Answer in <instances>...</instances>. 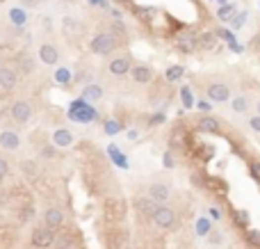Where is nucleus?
Segmentation results:
<instances>
[{"instance_id": "423d86ee", "label": "nucleus", "mask_w": 260, "mask_h": 249, "mask_svg": "<svg viewBox=\"0 0 260 249\" xmlns=\"http://www.w3.org/2000/svg\"><path fill=\"white\" fill-rule=\"evenodd\" d=\"M169 195H172V190H169V185L167 183H153L151 188H148V199H153L158 206H165Z\"/></svg>"}, {"instance_id": "6e6552de", "label": "nucleus", "mask_w": 260, "mask_h": 249, "mask_svg": "<svg viewBox=\"0 0 260 249\" xmlns=\"http://www.w3.org/2000/svg\"><path fill=\"white\" fill-rule=\"evenodd\" d=\"M130 73H132V80H135L137 85H146L153 80V69L146 64H137L130 69Z\"/></svg>"}, {"instance_id": "f8f14e48", "label": "nucleus", "mask_w": 260, "mask_h": 249, "mask_svg": "<svg viewBox=\"0 0 260 249\" xmlns=\"http://www.w3.org/2000/svg\"><path fill=\"white\" fill-rule=\"evenodd\" d=\"M18 83V73L14 69H0V89L2 92H12Z\"/></svg>"}, {"instance_id": "9d476101", "label": "nucleus", "mask_w": 260, "mask_h": 249, "mask_svg": "<svg viewBox=\"0 0 260 249\" xmlns=\"http://www.w3.org/2000/svg\"><path fill=\"white\" fill-rule=\"evenodd\" d=\"M0 147L5 151H16L21 147V137H18L16 131H2L0 133Z\"/></svg>"}, {"instance_id": "5701e85b", "label": "nucleus", "mask_w": 260, "mask_h": 249, "mask_svg": "<svg viewBox=\"0 0 260 249\" xmlns=\"http://www.w3.org/2000/svg\"><path fill=\"white\" fill-rule=\"evenodd\" d=\"M18 66H21V71H23V73H32V71H35V62H32L30 57H25V55H23V57H18Z\"/></svg>"}, {"instance_id": "6ab92c4d", "label": "nucleus", "mask_w": 260, "mask_h": 249, "mask_svg": "<svg viewBox=\"0 0 260 249\" xmlns=\"http://www.w3.org/2000/svg\"><path fill=\"white\" fill-rule=\"evenodd\" d=\"M231 107H233V112L237 114H244L249 110V101H247V96H235L231 101Z\"/></svg>"}, {"instance_id": "c85d7f7f", "label": "nucleus", "mask_w": 260, "mask_h": 249, "mask_svg": "<svg viewBox=\"0 0 260 249\" xmlns=\"http://www.w3.org/2000/svg\"><path fill=\"white\" fill-rule=\"evenodd\" d=\"M180 140H183V133H180V131H173V133H172V147L178 149V147H180Z\"/></svg>"}, {"instance_id": "9b49d317", "label": "nucleus", "mask_w": 260, "mask_h": 249, "mask_svg": "<svg viewBox=\"0 0 260 249\" xmlns=\"http://www.w3.org/2000/svg\"><path fill=\"white\" fill-rule=\"evenodd\" d=\"M130 62L126 57H114L110 64H107V71L112 73V76H117V78H124L126 73H130Z\"/></svg>"}, {"instance_id": "ea45409f", "label": "nucleus", "mask_w": 260, "mask_h": 249, "mask_svg": "<svg viewBox=\"0 0 260 249\" xmlns=\"http://www.w3.org/2000/svg\"><path fill=\"white\" fill-rule=\"evenodd\" d=\"M117 2H130V0H117Z\"/></svg>"}, {"instance_id": "72a5a7b5", "label": "nucleus", "mask_w": 260, "mask_h": 249, "mask_svg": "<svg viewBox=\"0 0 260 249\" xmlns=\"http://www.w3.org/2000/svg\"><path fill=\"white\" fill-rule=\"evenodd\" d=\"M199 110H201V112H210L213 105H210V101H199Z\"/></svg>"}, {"instance_id": "ddd939ff", "label": "nucleus", "mask_w": 260, "mask_h": 249, "mask_svg": "<svg viewBox=\"0 0 260 249\" xmlns=\"http://www.w3.org/2000/svg\"><path fill=\"white\" fill-rule=\"evenodd\" d=\"M53 144L59 149H69L73 144V135L71 131H66V128H57V131L53 133Z\"/></svg>"}, {"instance_id": "dca6fc26", "label": "nucleus", "mask_w": 260, "mask_h": 249, "mask_svg": "<svg viewBox=\"0 0 260 249\" xmlns=\"http://www.w3.org/2000/svg\"><path fill=\"white\" fill-rule=\"evenodd\" d=\"M196 46H201L203 50H213V48L217 46V37H215V32H203V35H199Z\"/></svg>"}, {"instance_id": "20e7f679", "label": "nucleus", "mask_w": 260, "mask_h": 249, "mask_svg": "<svg viewBox=\"0 0 260 249\" xmlns=\"http://www.w3.org/2000/svg\"><path fill=\"white\" fill-rule=\"evenodd\" d=\"M55 243V233L48 229V226H37L35 231H32V245L39 249H46Z\"/></svg>"}, {"instance_id": "a211bd4d", "label": "nucleus", "mask_w": 260, "mask_h": 249, "mask_svg": "<svg viewBox=\"0 0 260 249\" xmlns=\"http://www.w3.org/2000/svg\"><path fill=\"white\" fill-rule=\"evenodd\" d=\"M101 96H103L101 85H87V87H85V99H87V101H98Z\"/></svg>"}, {"instance_id": "f3484780", "label": "nucleus", "mask_w": 260, "mask_h": 249, "mask_svg": "<svg viewBox=\"0 0 260 249\" xmlns=\"http://www.w3.org/2000/svg\"><path fill=\"white\" fill-rule=\"evenodd\" d=\"M178 48L183 50V53H192L196 48V39H194V35H180L178 37Z\"/></svg>"}, {"instance_id": "39448f33", "label": "nucleus", "mask_w": 260, "mask_h": 249, "mask_svg": "<svg viewBox=\"0 0 260 249\" xmlns=\"http://www.w3.org/2000/svg\"><path fill=\"white\" fill-rule=\"evenodd\" d=\"M208 101H213V103H224L231 99V89H228V85L224 83H213V85H208Z\"/></svg>"}, {"instance_id": "4468645a", "label": "nucleus", "mask_w": 260, "mask_h": 249, "mask_svg": "<svg viewBox=\"0 0 260 249\" xmlns=\"http://www.w3.org/2000/svg\"><path fill=\"white\" fill-rule=\"evenodd\" d=\"M124 213H126L124 199H110V201H107V215H112L114 220H121Z\"/></svg>"}, {"instance_id": "2eb2a0df", "label": "nucleus", "mask_w": 260, "mask_h": 249, "mask_svg": "<svg viewBox=\"0 0 260 249\" xmlns=\"http://www.w3.org/2000/svg\"><path fill=\"white\" fill-rule=\"evenodd\" d=\"M135 208L137 210H139V213L142 215H153L155 213V208H158V203L153 201V199H148V197H139V199H137L135 201Z\"/></svg>"}, {"instance_id": "b1692460", "label": "nucleus", "mask_w": 260, "mask_h": 249, "mask_svg": "<svg viewBox=\"0 0 260 249\" xmlns=\"http://www.w3.org/2000/svg\"><path fill=\"white\" fill-rule=\"evenodd\" d=\"M69 243H71V238L66 236V233H62V236H55L53 245H57V249H66V247H69Z\"/></svg>"}, {"instance_id": "f257e3e1", "label": "nucleus", "mask_w": 260, "mask_h": 249, "mask_svg": "<svg viewBox=\"0 0 260 249\" xmlns=\"http://www.w3.org/2000/svg\"><path fill=\"white\" fill-rule=\"evenodd\" d=\"M91 50H94L96 55H110L117 48V42H114V37L110 35V32H98V35L91 39Z\"/></svg>"}, {"instance_id": "7ed1b4c3", "label": "nucleus", "mask_w": 260, "mask_h": 249, "mask_svg": "<svg viewBox=\"0 0 260 249\" xmlns=\"http://www.w3.org/2000/svg\"><path fill=\"white\" fill-rule=\"evenodd\" d=\"M9 114H12V119L18 126H25L30 119H32V105H30L28 101H14Z\"/></svg>"}, {"instance_id": "393cba45", "label": "nucleus", "mask_w": 260, "mask_h": 249, "mask_svg": "<svg viewBox=\"0 0 260 249\" xmlns=\"http://www.w3.org/2000/svg\"><path fill=\"white\" fill-rule=\"evenodd\" d=\"M208 243L213 245V247H219V245L224 243V233H219V231H213V233H210V238H208Z\"/></svg>"}, {"instance_id": "0eeeda50", "label": "nucleus", "mask_w": 260, "mask_h": 249, "mask_svg": "<svg viewBox=\"0 0 260 249\" xmlns=\"http://www.w3.org/2000/svg\"><path fill=\"white\" fill-rule=\"evenodd\" d=\"M62 224H64V213L59 208H48L43 213V226H48L50 231H57Z\"/></svg>"}, {"instance_id": "a19ab883", "label": "nucleus", "mask_w": 260, "mask_h": 249, "mask_svg": "<svg viewBox=\"0 0 260 249\" xmlns=\"http://www.w3.org/2000/svg\"><path fill=\"white\" fill-rule=\"evenodd\" d=\"M258 114H260V101H258Z\"/></svg>"}, {"instance_id": "4c0bfd02", "label": "nucleus", "mask_w": 260, "mask_h": 249, "mask_svg": "<svg viewBox=\"0 0 260 249\" xmlns=\"http://www.w3.org/2000/svg\"><path fill=\"white\" fill-rule=\"evenodd\" d=\"M165 165L167 167H173V162H172V158H169V155H165Z\"/></svg>"}, {"instance_id": "f03ea898", "label": "nucleus", "mask_w": 260, "mask_h": 249, "mask_svg": "<svg viewBox=\"0 0 260 249\" xmlns=\"http://www.w3.org/2000/svg\"><path fill=\"white\" fill-rule=\"evenodd\" d=\"M151 220L158 229H172L176 224V213H173V208L169 206H158L155 208V213L151 215Z\"/></svg>"}, {"instance_id": "58836bf2", "label": "nucleus", "mask_w": 260, "mask_h": 249, "mask_svg": "<svg viewBox=\"0 0 260 249\" xmlns=\"http://www.w3.org/2000/svg\"><path fill=\"white\" fill-rule=\"evenodd\" d=\"M91 5H105V0H89Z\"/></svg>"}, {"instance_id": "7c9ffc66", "label": "nucleus", "mask_w": 260, "mask_h": 249, "mask_svg": "<svg viewBox=\"0 0 260 249\" xmlns=\"http://www.w3.org/2000/svg\"><path fill=\"white\" fill-rule=\"evenodd\" d=\"M249 126H251L256 133H260V114H256V117L249 119Z\"/></svg>"}, {"instance_id": "2f4dec72", "label": "nucleus", "mask_w": 260, "mask_h": 249, "mask_svg": "<svg viewBox=\"0 0 260 249\" xmlns=\"http://www.w3.org/2000/svg\"><path fill=\"white\" fill-rule=\"evenodd\" d=\"M32 215H35V210H32V208H23V210H21V220L30 222V220H32Z\"/></svg>"}, {"instance_id": "473e14b6", "label": "nucleus", "mask_w": 260, "mask_h": 249, "mask_svg": "<svg viewBox=\"0 0 260 249\" xmlns=\"http://www.w3.org/2000/svg\"><path fill=\"white\" fill-rule=\"evenodd\" d=\"M180 71H183L180 66H172V69H169V78H172V80H176V78H180Z\"/></svg>"}, {"instance_id": "aec40b11", "label": "nucleus", "mask_w": 260, "mask_h": 249, "mask_svg": "<svg viewBox=\"0 0 260 249\" xmlns=\"http://www.w3.org/2000/svg\"><path fill=\"white\" fill-rule=\"evenodd\" d=\"M199 128H201L203 133H215L219 128V121L213 117H203L201 121H199Z\"/></svg>"}, {"instance_id": "c756f323", "label": "nucleus", "mask_w": 260, "mask_h": 249, "mask_svg": "<svg viewBox=\"0 0 260 249\" xmlns=\"http://www.w3.org/2000/svg\"><path fill=\"white\" fill-rule=\"evenodd\" d=\"M244 21H247V14H235V18H233V28H242Z\"/></svg>"}, {"instance_id": "1a4fd4ad", "label": "nucleus", "mask_w": 260, "mask_h": 249, "mask_svg": "<svg viewBox=\"0 0 260 249\" xmlns=\"http://www.w3.org/2000/svg\"><path fill=\"white\" fill-rule=\"evenodd\" d=\"M39 59H42L43 64H48V66L57 64V59H59L57 48H55L53 44H42V46H39Z\"/></svg>"}, {"instance_id": "412c9836", "label": "nucleus", "mask_w": 260, "mask_h": 249, "mask_svg": "<svg viewBox=\"0 0 260 249\" xmlns=\"http://www.w3.org/2000/svg\"><path fill=\"white\" fill-rule=\"evenodd\" d=\"M110 249H130L128 238H126L124 233H119V236L112 240V245H110Z\"/></svg>"}, {"instance_id": "e433bc0d", "label": "nucleus", "mask_w": 260, "mask_h": 249, "mask_svg": "<svg viewBox=\"0 0 260 249\" xmlns=\"http://www.w3.org/2000/svg\"><path fill=\"white\" fill-rule=\"evenodd\" d=\"M208 231V222H199V233H206Z\"/></svg>"}, {"instance_id": "f704fd0d", "label": "nucleus", "mask_w": 260, "mask_h": 249, "mask_svg": "<svg viewBox=\"0 0 260 249\" xmlns=\"http://www.w3.org/2000/svg\"><path fill=\"white\" fill-rule=\"evenodd\" d=\"M107 133H117L119 131V124L117 121H107V128H105Z\"/></svg>"}, {"instance_id": "bb28decb", "label": "nucleus", "mask_w": 260, "mask_h": 249, "mask_svg": "<svg viewBox=\"0 0 260 249\" xmlns=\"http://www.w3.org/2000/svg\"><path fill=\"white\" fill-rule=\"evenodd\" d=\"M7 174H9V162H7L5 158H0V181H2Z\"/></svg>"}, {"instance_id": "a878e982", "label": "nucleus", "mask_w": 260, "mask_h": 249, "mask_svg": "<svg viewBox=\"0 0 260 249\" xmlns=\"http://www.w3.org/2000/svg\"><path fill=\"white\" fill-rule=\"evenodd\" d=\"M135 14L142 18V21H148V18H151V9H146V7H135Z\"/></svg>"}, {"instance_id": "4be33fe9", "label": "nucleus", "mask_w": 260, "mask_h": 249, "mask_svg": "<svg viewBox=\"0 0 260 249\" xmlns=\"http://www.w3.org/2000/svg\"><path fill=\"white\" fill-rule=\"evenodd\" d=\"M9 16H12V23H16V25H25V21H28V14L23 9H12Z\"/></svg>"}, {"instance_id": "cd10ccee", "label": "nucleus", "mask_w": 260, "mask_h": 249, "mask_svg": "<svg viewBox=\"0 0 260 249\" xmlns=\"http://www.w3.org/2000/svg\"><path fill=\"white\" fill-rule=\"evenodd\" d=\"M235 12V9H233L231 5H226L224 9H219V18H224V21H228V18H231V14Z\"/></svg>"}, {"instance_id": "79ce46f5", "label": "nucleus", "mask_w": 260, "mask_h": 249, "mask_svg": "<svg viewBox=\"0 0 260 249\" xmlns=\"http://www.w3.org/2000/svg\"><path fill=\"white\" fill-rule=\"evenodd\" d=\"M0 69H2V66H0Z\"/></svg>"}, {"instance_id": "c9c22d12", "label": "nucleus", "mask_w": 260, "mask_h": 249, "mask_svg": "<svg viewBox=\"0 0 260 249\" xmlns=\"http://www.w3.org/2000/svg\"><path fill=\"white\" fill-rule=\"evenodd\" d=\"M251 174H254V176L260 181V162H258V165H254V167H251Z\"/></svg>"}]
</instances>
